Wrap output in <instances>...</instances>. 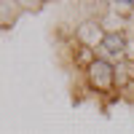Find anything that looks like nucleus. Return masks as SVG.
<instances>
[{"label":"nucleus","instance_id":"f03ea898","mask_svg":"<svg viewBox=\"0 0 134 134\" xmlns=\"http://www.w3.org/2000/svg\"><path fill=\"white\" fill-rule=\"evenodd\" d=\"M102 48L110 54V57H121V54H124V38L121 35H107L102 40Z\"/></svg>","mask_w":134,"mask_h":134},{"label":"nucleus","instance_id":"f257e3e1","mask_svg":"<svg viewBox=\"0 0 134 134\" xmlns=\"http://www.w3.org/2000/svg\"><path fill=\"white\" fill-rule=\"evenodd\" d=\"M91 78L97 81V86H110L113 81V70H110L107 62H94L91 64Z\"/></svg>","mask_w":134,"mask_h":134}]
</instances>
